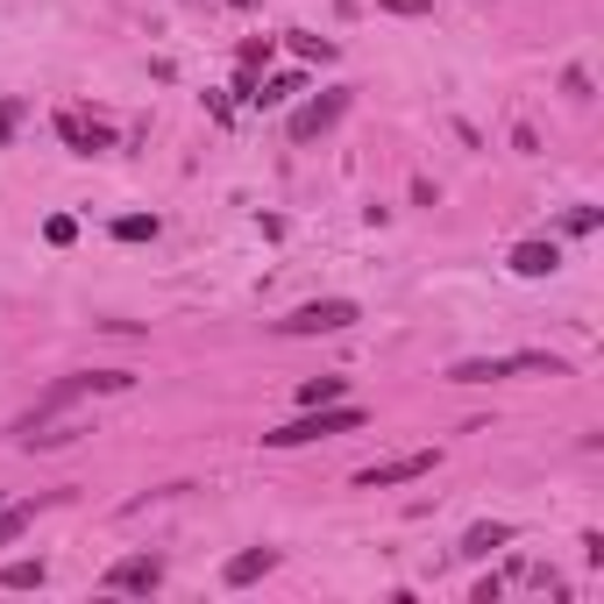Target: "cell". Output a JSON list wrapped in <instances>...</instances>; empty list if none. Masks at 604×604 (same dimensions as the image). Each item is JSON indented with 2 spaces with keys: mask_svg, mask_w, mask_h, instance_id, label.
Here are the masks:
<instances>
[{
  "mask_svg": "<svg viewBox=\"0 0 604 604\" xmlns=\"http://www.w3.org/2000/svg\"><path fill=\"white\" fill-rule=\"evenodd\" d=\"M128 384H135L128 370H79V377H57V384L43 391V399L29 405V413L14 420L8 434H14V441H29V434H36V427H51V420H57V413H71V405H79V399H93V391H128Z\"/></svg>",
  "mask_w": 604,
  "mask_h": 604,
  "instance_id": "1",
  "label": "cell"
},
{
  "mask_svg": "<svg viewBox=\"0 0 604 604\" xmlns=\"http://www.w3.org/2000/svg\"><path fill=\"white\" fill-rule=\"evenodd\" d=\"M362 420H370V413H362V405H342V399H335V405H306L299 420L270 427V434H264V448H306V441H335V434H356Z\"/></svg>",
  "mask_w": 604,
  "mask_h": 604,
  "instance_id": "2",
  "label": "cell"
},
{
  "mask_svg": "<svg viewBox=\"0 0 604 604\" xmlns=\"http://www.w3.org/2000/svg\"><path fill=\"white\" fill-rule=\"evenodd\" d=\"M356 321H362L356 299H306V306H292L284 321H270V327H278V335H292V342H306V335H349Z\"/></svg>",
  "mask_w": 604,
  "mask_h": 604,
  "instance_id": "3",
  "label": "cell"
},
{
  "mask_svg": "<svg viewBox=\"0 0 604 604\" xmlns=\"http://www.w3.org/2000/svg\"><path fill=\"white\" fill-rule=\"evenodd\" d=\"M164 583V562L157 555H121V562L100 577V591H114V597H149Z\"/></svg>",
  "mask_w": 604,
  "mask_h": 604,
  "instance_id": "4",
  "label": "cell"
},
{
  "mask_svg": "<svg viewBox=\"0 0 604 604\" xmlns=\"http://www.w3.org/2000/svg\"><path fill=\"white\" fill-rule=\"evenodd\" d=\"M434 448H413V456H391V462H370V470H356V491H391V483H413L434 470Z\"/></svg>",
  "mask_w": 604,
  "mask_h": 604,
  "instance_id": "5",
  "label": "cell"
},
{
  "mask_svg": "<svg viewBox=\"0 0 604 604\" xmlns=\"http://www.w3.org/2000/svg\"><path fill=\"white\" fill-rule=\"evenodd\" d=\"M57 135H65V143L79 149V157H100V149H114V128H108L100 114H79V108L57 114Z\"/></svg>",
  "mask_w": 604,
  "mask_h": 604,
  "instance_id": "6",
  "label": "cell"
},
{
  "mask_svg": "<svg viewBox=\"0 0 604 604\" xmlns=\"http://www.w3.org/2000/svg\"><path fill=\"white\" fill-rule=\"evenodd\" d=\"M342 114H349V93H321V100H306V108L292 114V143H313V135H327Z\"/></svg>",
  "mask_w": 604,
  "mask_h": 604,
  "instance_id": "7",
  "label": "cell"
},
{
  "mask_svg": "<svg viewBox=\"0 0 604 604\" xmlns=\"http://www.w3.org/2000/svg\"><path fill=\"white\" fill-rule=\"evenodd\" d=\"M270 569H278V548H242L228 569H221V583H228V591H249V583H264Z\"/></svg>",
  "mask_w": 604,
  "mask_h": 604,
  "instance_id": "8",
  "label": "cell"
},
{
  "mask_svg": "<svg viewBox=\"0 0 604 604\" xmlns=\"http://www.w3.org/2000/svg\"><path fill=\"white\" fill-rule=\"evenodd\" d=\"M512 270H519V278H555V270H562V242H519V249H512Z\"/></svg>",
  "mask_w": 604,
  "mask_h": 604,
  "instance_id": "9",
  "label": "cell"
},
{
  "mask_svg": "<svg viewBox=\"0 0 604 604\" xmlns=\"http://www.w3.org/2000/svg\"><path fill=\"white\" fill-rule=\"evenodd\" d=\"M512 540H519V526H505V519H483V526H470V534H462V555H470V562H483V555L512 548Z\"/></svg>",
  "mask_w": 604,
  "mask_h": 604,
  "instance_id": "10",
  "label": "cell"
},
{
  "mask_svg": "<svg viewBox=\"0 0 604 604\" xmlns=\"http://www.w3.org/2000/svg\"><path fill=\"white\" fill-rule=\"evenodd\" d=\"M497 377H512L505 356H462L456 370H448V384H497Z\"/></svg>",
  "mask_w": 604,
  "mask_h": 604,
  "instance_id": "11",
  "label": "cell"
},
{
  "mask_svg": "<svg viewBox=\"0 0 604 604\" xmlns=\"http://www.w3.org/2000/svg\"><path fill=\"white\" fill-rule=\"evenodd\" d=\"M505 362H512V377H569V362L548 356V349H526V356H505Z\"/></svg>",
  "mask_w": 604,
  "mask_h": 604,
  "instance_id": "12",
  "label": "cell"
},
{
  "mask_svg": "<svg viewBox=\"0 0 604 604\" xmlns=\"http://www.w3.org/2000/svg\"><path fill=\"white\" fill-rule=\"evenodd\" d=\"M284 43H292V57H306V65H335V43L313 36V29H284Z\"/></svg>",
  "mask_w": 604,
  "mask_h": 604,
  "instance_id": "13",
  "label": "cell"
},
{
  "mask_svg": "<svg viewBox=\"0 0 604 604\" xmlns=\"http://www.w3.org/2000/svg\"><path fill=\"white\" fill-rule=\"evenodd\" d=\"M43 583H51L43 562H0V591H43Z\"/></svg>",
  "mask_w": 604,
  "mask_h": 604,
  "instance_id": "14",
  "label": "cell"
},
{
  "mask_svg": "<svg viewBox=\"0 0 604 604\" xmlns=\"http://www.w3.org/2000/svg\"><path fill=\"white\" fill-rule=\"evenodd\" d=\"M292 93H299V71H284V79H270V86H249V108H284Z\"/></svg>",
  "mask_w": 604,
  "mask_h": 604,
  "instance_id": "15",
  "label": "cell"
},
{
  "mask_svg": "<svg viewBox=\"0 0 604 604\" xmlns=\"http://www.w3.org/2000/svg\"><path fill=\"white\" fill-rule=\"evenodd\" d=\"M342 391H349V377H306V384H299V405H335Z\"/></svg>",
  "mask_w": 604,
  "mask_h": 604,
  "instance_id": "16",
  "label": "cell"
},
{
  "mask_svg": "<svg viewBox=\"0 0 604 604\" xmlns=\"http://www.w3.org/2000/svg\"><path fill=\"white\" fill-rule=\"evenodd\" d=\"M29 519H36V505H0V548H14L29 534Z\"/></svg>",
  "mask_w": 604,
  "mask_h": 604,
  "instance_id": "17",
  "label": "cell"
},
{
  "mask_svg": "<svg viewBox=\"0 0 604 604\" xmlns=\"http://www.w3.org/2000/svg\"><path fill=\"white\" fill-rule=\"evenodd\" d=\"M114 235H121V242H149V235H157V214H128V221H114Z\"/></svg>",
  "mask_w": 604,
  "mask_h": 604,
  "instance_id": "18",
  "label": "cell"
},
{
  "mask_svg": "<svg viewBox=\"0 0 604 604\" xmlns=\"http://www.w3.org/2000/svg\"><path fill=\"white\" fill-rule=\"evenodd\" d=\"M14 128H22V100H0V149L14 143Z\"/></svg>",
  "mask_w": 604,
  "mask_h": 604,
  "instance_id": "19",
  "label": "cell"
},
{
  "mask_svg": "<svg viewBox=\"0 0 604 604\" xmlns=\"http://www.w3.org/2000/svg\"><path fill=\"white\" fill-rule=\"evenodd\" d=\"M270 57V36H256V43H242V71H256Z\"/></svg>",
  "mask_w": 604,
  "mask_h": 604,
  "instance_id": "20",
  "label": "cell"
},
{
  "mask_svg": "<svg viewBox=\"0 0 604 604\" xmlns=\"http://www.w3.org/2000/svg\"><path fill=\"white\" fill-rule=\"evenodd\" d=\"M497 597H505V583H497V577H483L477 591H470V604H497Z\"/></svg>",
  "mask_w": 604,
  "mask_h": 604,
  "instance_id": "21",
  "label": "cell"
},
{
  "mask_svg": "<svg viewBox=\"0 0 604 604\" xmlns=\"http://www.w3.org/2000/svg\"><path fill=\"white\" fill-rule=\"evenodd\" d=\"M377 8H384V14H427L434 0H377Z\"/></svg>",
  "mask_w": 604,
  "mask_h": 604,
  "instance_id": "22",
  "label": "cell"
},
{
  "mask_svg": "<svg viewBox=\"0 0 604 604\" xmlns=\"http://www.w3.org/2000/svg\"><path fill=\"white\" fill-rule=\"evenodd\" d=\"M228 8H256V0H228Z\"/></svg>",
  "mask_w": 604,
  "mask_h": 604,
  "instance_id": "23",
  "label": "cell"
}]
</instances>
